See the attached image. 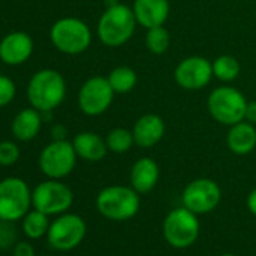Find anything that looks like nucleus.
I'll use <instances>...</instances> for the list:
<instances>
[{
	"mask_svg": "<svg viewBox=\"0 0 256 256\" xmlns=\"http://www.w3.org/2000/svg\"><path fill=\"white\" fill-rule=\"evenodd\" d=\"M26 95L32 107L41 113H50L65 100L66 82L59 71L53 68H44L30 77Z\"/></svg>",
	"mask_w": 256,
	"mask_h": 256,
	"instance_id": "obj_1",
	"label": "nucleus"
},
{
	"mask_svg": "<svg viewBox=\"0 0 256 256\" xmlns=\"http://www.w3.org/2000/svg\"><path fill=\"white\" fill-rule=\"evenodd\" d=\"M136 17L132 8L126 5L116 4L107 6L101 14L96 26V34L100 41L107 47H120L130 41L136 30Z\"/></svg>",
	"mask_w": 256,
	"mask_h": 256,
	"instance_id": "obj_2",
	"label": "nucleus"
},
{
	"mask_svg": "<svg viewBox=\"0 0 256 256\" xmlns=\"http://www.w3.org/2000/svg\"><path fill=\"white\" fill-rule=\"evenodd\" d=\"M95 205L102 217L113 222H124L139 212L140 199L133 187L108 186L98 193Z\"/></svg>",
	"mask_w": 256,
	"mask_h": 256,
	"instance_id": "obj_3",
	"label": "nucleus"
},
{
	"mask_svg": "<svg viewBox=\"0 0 256 256\" xmlns=\"http://www.w3.org/2000/svg\"><path fill=\"white\" fill-rule=\"evenodd\" d=\"M50 41L60 53L77 56L89 48L92 42V32L83 20L64 17L52 26Z\"/></svg>",
	"mask_w": 256,
	"mask_h": 256,
	"instance_id": "obj_4",
	"label": "nucleus"
},
{
	"mask_svg": "<svg viewBox=\"0 0 256 256\" xmlns=\"http://www.w3.org/2000/svg\"><path fill=\"white\" fill-rule=\"evenodd\" d=\"M32 210V190L18 176H8L0 181V220L18 222Z\"/></svg>",
	"mask_w": 256,
	"mask_h": 256,
	"instance_id": "obj_5",
	"label": "nucleus"
},
{
	"mask_svg": "<svg viewBox=\"0 0 256 256\" xmlns=\"http://www.w3.org/2000/svg\"><path fill=\"white\" fill-rule=\"evenodd\" d=\"M200 224L198 214L186 206L172 210L163 222V236L175 248H187L198 240Z\"/></svg>",
	"mask_w": 256,
	"mask_h": 256,
	"instance_id": "obj_6",
	"label": "nucleus"
},
{
	"mask_svg": "<svg viewBox=\"0 0 256 256\" xmlns=\"http://www.w3.org/2000/svg\"><path fill=\"white\" fill-rule=\"evenodd\" d=\"M210 114L223 125H234L244 120L247 100L235 88L218 86L216 88L206 101Z\"/></svg>",
	"mask_w": 256,
	"mask_h": 256,
	"instance_id": "obj_7",
	"label": "nucleus"
},
{
	"mask_svg": "<svg viewBox=\"0 0 256 256\" xmlns=\"http://www.w3.org/2000/svg\"><path fill=\"white\" fill-rule=\"evenodd\" d=\"M74 193L60 180H47L32 190V208L47 214L60 216L72 206Z\"/></svg>",
	"mask_w": 256,
	"mask_h": 256,
	"instance_id": "obj_8",
	"label": "nucleus"
},
{
	"mask_svg": "<svg viewBox=\"0 0 256 256\" xmlns=\"http://www.w3.org/2000/svg\"><path fill=\"white\" fill-rule=\"evenodd\" d=\"M77 154L72 142L65 139L53 140L40 154L38 166L40 170L50 180H62L68 176L77 163Z\"/></svg>",
	"mask_w": 256,
	"mask_h": 256,
	"instance_id": "obj_9",
	"label": "nucleus"
},
{
	"mask_svg": "<svg viewBox=\"0 0 256 256\" xmlns=\"http://www.w3.org/2000/svg\"><path fill=\"white\" fill-rule=\"evenodd\" d=\"M86 222L80 216L72 212H64L50 223L47 240L54 250L70 252L82 244L86 236Z\"/></svg>",
	"mask_w": 256,
	"mask_h": 256,
	"instance_id": "obj_10",
	"label": "nucleus"
},
{
	"mask_svg": "<svg viewBox=\"0 0 256 256\" xmlns=\"http://www.w3.org/2000/svg\"><path fill=\"white\" fill-rule=\"evenodd\" d=\"M113 95L114 90L112 89L107 77H90L78 90V107L88 116H100L110 107Z\"/></svg>",
	"mask_w": 256,
	"mask_h": 256,
	"instance_id": "obj_11",
	"label": "nucleus"
},
{
	"mask_svg": "<svg viewBox=\"0 0 256 256\" xmlns=\"http://www.w3.org/2000/svg\"><path fill=\"white\" fill-rule=\"evenodd\" d=\"M181 199L182 206L198 216H202L218 206L222 200V190L216 181L210 178H198L184 188Z\"/></svg>",
	"mask_w": 256,
	"mask_h": 256,
	"instance_id": "obj_12",
	"label": "nucleus"
},
{
	"mask_svg": "<svg viewBox=\"0 0 256 256\" xmlns=\"http://www.w3.org/2000/svg\"><path fill=\"white\" fill-rule=\"evenodd\" d=\"M175 82L178 86L187 90H199L204 89L211 78L212 64L202 56H190L182 59L175 68Z\"/></svg>",
	"mask_w": 256,
	"mask_h": 256,
	"instance_id": "obj_13",
	"label": "nucleus"
},
{
	"mask_svg": "<svg viewBox=\"0 0 256 256\" xmlns=\"http://www.w3.org/2000/svg\"><path fill=\"white\" fill-rule=\"evenodd\" d=\"M34 40L28 32H11L0 40V60L8 66L26 64L34 53Z\"/></svg>",
	"mask_w": 256,
	"mask_h": 256,
	"instance_id": "obj_14",
	"label": "nucleus"
},
{
	"mask_svg": "<svg viewBox=\"0 0 256 256\" xmlns=\"http://www.w3.org/2000/svg\"><path fill=\"white\" fill-rule=\"evenodd\" d=\"M134 144L140 148H152L156 146L166 133L164 120L154 113H148L140 116L133 126Z\"/></svg>",
	"mask_w": 256,
	"mask_h": 256,
	"instance_id": "obj_15",
	"label": "nucleus"
},
{
	"mask_svg": "<svg viewBox=\"0 0 256 256\" xmlns=\"http://www.w3.org/2000/svg\"><path fill=\"white\" fill-rule=\"evenodd\" d=\"M133 12L138 24L145 29L163 26L169 17V0H134Z\"/></svg>",
	"mask_w": 256,
	"mask_h": 256,
	"instance_id": "obj_16",
	"label": "nucleus"
},
{
	"mask_svg": "<svg viewBox=\"0 0 256 256\" xmlns=\"http://www.w3.org/2000/svg\"><path fill=\"white\" fill-rule=\"evenodd\" d=\"M42 120V113L32 106L20 110L11 122V133L14 139L18 142L34 140L41 132Z\"/></svg>",
	"mask_w": 256,
	"mask_h": 256,
	"instance_id": "obj_17",
	"label": "nucleus"
},
{
	"mask_svg": "<svg viewBox=\"0 0 256 256\" xmlns=\"http://www.w3.org/2000/svg\"><path fill=\"white\" fill-rule=\"evenodd\" d=\"M158 178H160V168L156 160L148 158V157L139 158L133 164L132 172H130L132 187L139 194L150 193L157 186Z\"/></svg>",
	"mask_w": 256,
	"mask_h": 256,
	"instance_id": "obj_18",
	"label": "nucleus"
},
{
	"mask_svg": "<svg viewBox=\"0 0 256 256\" xmlns=\"http://www.w3.org/2000/svg\"><path fill=\"white\" fill-rule=\"evenodd\" d=\"M228 148L236 156L250 154L256 146V128L247 120L230 125L226 136Z\"/></svg>",
	"mask_w": 256,
	"mask_h": 256,
	"instance_id": "obj_19",
	"label": "nucleus"
},
{
	"mask_svg": "<svg viewBox=\"0 0 256 256\" xmlns=\"http://www.w3.org/2000/svg\"><path fill=\"white\" fill-rule=\"evenodd\" d=\"M72 146L78 158L84 162H92V163L101 162L107 156V151H108L106 139H102L94 132L78 133L72 140Z\"/></svg>",
	"mask_w": 256,
	"mask_h": 256,
	"instance_id": "obj_20",
	"label": "nucleus"
},
{
	"mask_svg": "<svg viewBox=\"0 0 256 256\" xmlns=\"http://www.w3.org/2000/svg\"><path fill=\"white\" fill-rule=\"evenodd\" d=\"M50 216L32 208L23 218H22V229L23 234L29 240H40L44 235H47L48 228H50Z\"/></svg>",
	"mask_w": 256,
	"mask_h": 256,
	"instance_id": "obj_21",
	"label": "nucleus"
},
{
	"mask_svg": "<svg viewBox=\"0 0 256 256\" xmlns=\"http://www.w3.org/2000/svg\"><path fill=\"white\" fill-rule=\"evenodd\" d=\"M114 94H128L138 83V74L130 66H118L107 77Z\"/></svg>",
	"mask_w": 256,
	"mask_h": 256,
	"instance_id": "obj_22",
	"label": "nucleus"
},
{
	"mask_svg": "<svg viewBox=\"0 0 256 256\" xmlns=\"http://www.w3.org/2000/svg\"><path fill=\"white\" fill-rule=\"evenodd\" d=\"M240 62L234 56L223 54L212 62V74L220 82H234L240 76Z\"/></svg>",
	"mask_w": 256,
	"mask_h": 256,
	"instance_id": "obj_23",
	"label": "nucleus"
},
{
	"mask_svg": "<svg viewBox=\"0 0 256 256\" xmlns=\"http://www.w3.org/2000/svg\"><path fill=\"white\" fill-rule=\"evenodd\" d=\"M106 144L108 151L114 154H124L130 151L134 145L133 132L126 130V128H113L106 136Z\"/></svg>",
	"mask_w": 256,
	"mask_h": 256,
	"instance_id": "obj_24",
	"label": "nucleus"
},
{
	"mask_svg": "<svg viewBox=\"0 0 256 256\" xmlns=\"http://www.w3.org/2000/svg\"><path fill=\"white\" fill-rule=\"evenodd\" d=\"M145 42H146V47L151 53L163 54L168 52V48L170 46V34L163 26L151 28V29H148Z\"/></svg>",
	"mask_w": 256,
	"mask_h": 256,
	"instance_id": "obj_25",
	"label": "nucleus"
},
{
	"mask_svg": "<svg viewBox=\"0 0 256 256\" xmlns=\"http://www.w3.org/2000/svg\"><path fill=\"white\" fill-rule=\"evenodd\" d=\"M22 151L17 142L14 140H2L0 142V166L10 168L14 166L20 160Z\"/></svg>",
	"mask_w": 256,
	"mask_h": 256,
	"instance_id": "obj_26",
	"label": "nucleus"
},
{
	"mask_svg": "<svg viewBox=\"0 0 256 256\" xmlns=\"http://www.w3.org/2000/svg\"><path fill=\"white\" fill-rule=\"evenodd\" d=\"M17 95V86L8 76L0 74V107H6L14 101Z\"/></svg>",
	"mask_w": 256,
	"mask_h": 256,
	"instance_id": "obj_27",
	"label": "nucleus"
},
{
	"mask_svg": "<svg viewBox=\"0 0 256 256\" xmlns=\"http://www.w3.org/2000/svg\"><path fill=\"white\" fill-rule=\"evenodd\" d=\"M16 236L17 232L11 224V222L0 220V250L12 248L16 246Z\"/></svg>",
	"mask_w": 256,
	"mask_h": 256,
	"instance_id": "obj_28",
	"label": "nucleus"
},
{
	"mask_svg": "<svg viewBox=\"0 0 256 256\" xmlns=\"http://www.w3.org/2000/svg\"><path fill=\"white\" fill-rule=\"evenodd\" d=\"M12 256H36L35 248L28 241H18L12 247Z\"/></svg>",
	"mask_w": 256,
	"mask_h": 256,
	"instance_id": "obj_29",
	"label": "nucleus"
},
{
	"mask_svg": "<svg viewBox=\"0 0 256 256\" xmlns=\"http://www.w3.org/2000/svg\"><path fill=\"white\" fill-rule=\"evenodd\" d=\"M244 120L256 125V101H250L247 102L246 107V114H244Z\"/></svg>",
	"mask_w": 256,
	"mask_h": 256,
	"instance_id": "obj_30",
	"label": "nucleus"
},
{
	"mask_svg": "<svg viewBox=\"0 0 256 256\" xmlns=\"http://www.w3.org/2000/svg\"><path fill=\"white\" fill-rule=\"evenodd\" d=\"M247 208L256 217V188L252 190L250 194H248V198H247Z\"/></svg>",
	"mask_w": 256,
	"mask_h": 256,
	"instance_id": "obj_31",
	"label": "nucleus"
},
{
	"mask_svg": "<svg viewBox=\"0 0 256 256\" xmlns=\"http://www.w3.org/2000/svg\"><path fill=\"white\" fill-rule=\"evenodd\" d=\"M53 140H62V139H65L64 136H65V128L62 126V125H56V126H53Z\"/></svg>",
	"mask_w": 256,
	"mask_h": 256,
	"instance_id": "obj_32",
	"label": "nucleus"
},
{
	"mask_svg": "<svg viewBox=\"0 0 256 256\" xmlns=\"http://www.w3.org/2000/svg\"><path fill=\"white\" fill-rule=\"evenodd\" d=\"M222 256H235V254H232V253H224V254H222Z\"/></svg>",
	"mask_w": 256,
	"mask_h": 256,
	"instance_id": "obj_33",
	"label": "nucleus"
},
{
	"mask_svg": "<svg viewBox=\"0 0 256 256\" xmlns=\"http://www.w3.org/2000/svg\"><path fill=\"white\" fill-rule=\"evenodd\" d=\"M40 256H50V254H40Z\"/></svg>",
	"mask_w": 256,
	"mask_h": 256,
	"instance_id": "obj_34",
	"label": "nucleus"
}]
</instances>
